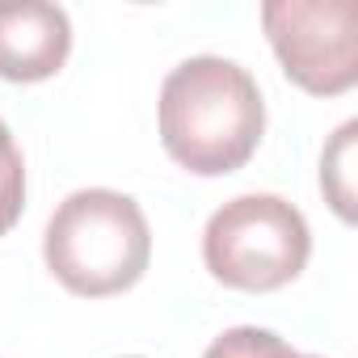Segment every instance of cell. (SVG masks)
<instances>
[{"mask_svg": "<svg viewBox=\"0 0 358 358\" xmlns=\"http://www.w3.org/2000/svg\"><path fill=\"white\" fill-rule=\"evenodd\" d=\"M156 114L164 152L199 177L245 169L266 135V101L257 80L224 55H194L177 64L160 85Z\"/></svg>", "mask_w": 358, "mask_h": 358, "instance_id": "obj_1", "label": "cell"}, {"mask_svg": "<svg viewBox=\"0 0 358 358\" xmlns=\"http://www.w3.org/2000/svg\"><path fill=\"white\" fill-rule=\"evenodd\" d=\"M47 270L80 299L131 291L152 262V228L131 194L93 186L68 194L43 232Z\"/></svg>", "mask_w": 358, "mask_h": 358, "instance_id": "obj_2", "label": "cell"}, {"mask_svg": "<svg viewBox=\"0 0 358 358\" xmlns=\"http://www.w3.org/2000/svg\"><path fill=\"white\" fill-rule=\"evenodd\" d=\"M312 232L295 203L278 194H241L224 203L203 232V262L232 291H278L303 274Z\"/></svg>", "mask_w": 358, "mask_h": 358, "instance_id": "obj_3", "label": "cell"}, {"mask_svg": "<svg viewBox=\"0 0 358 358\" xmlns=\"http://www.w3.org/2000/svg\"><path fill=\"white\" fill-rule=\"evenodd\" d=\"M266 38L287 72L312 97H337L358 85V5L354 0H266Z\"/></svg>", "mask_w": 358, "mask_h": 358, "instance_id": "obj_4", "label": "cell"}, {"mask_svg": "<svg viewBox=\"0 0 358 358\" xmlns=\"http://www.w3.org/2000/svg\"><path fill=\"white\" fill-rule=\"evenodd\" d=\"M72 55V22L47 0H0V80H51Z\"/></svg>", "mask_w": 358, "mask_h": 358, "instance_id": "obj_5", "label": "cell"}, {"mask_svg": "<svg viewBox=\"0 0 358 358\" xmlns=\"http://www.w3.org/2000/svg\"><path fill=\"white\" fill-rule=\"evenodd\" d=\"M354 135L358 122H341L320 156V190L345 224H354Z\"/></svg>", "mask_w": 358, "mask_h": 358, "instance_id": "obj_6", "label": "cell"}, {"mask_svg": "<svg viewBox=\"0 0 358 358\" xmlns=\"http://www.w3.org/2000/svg\"><path fill=\"white\" fill-rule=\"evenodd\" d=\"M203 358H316V354H299L295 345H287L278 333L257 329V324H236L224 329Z\"/></svg>", "mask_w": 358, "mask_h": 358, "instance_id": "obj_7", "label": "cell"}, {"mask_svg": "<svg viewBox=\"0 0 358 358\" xmlns=\"http://www.w3.org/2000/svg\"><path fill=\"white\" fill-rule=\"evenodd\" d=\"M26 211V160L13 131L0 118V236H5Z\"/></svg>", "mask_w": 358, "mask_h": 358, "instance_id": "obj_8", "label": "cell"}]
</instances>
